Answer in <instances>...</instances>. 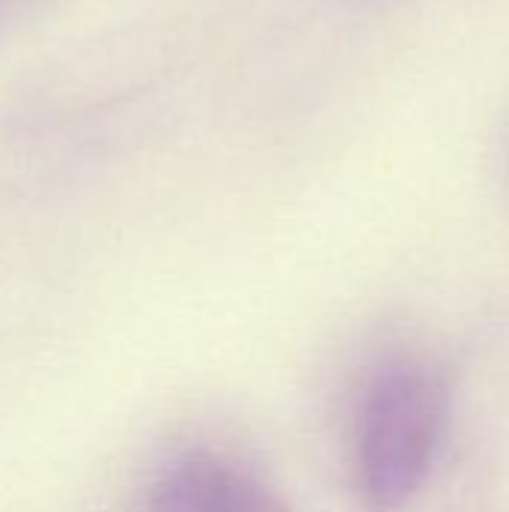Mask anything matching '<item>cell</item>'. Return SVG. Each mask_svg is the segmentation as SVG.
<instances>
[{
    "label": "cell",
    "mask_w": 509,
    "mask_h": 512,
    "mask_svg": "<svg viewBox=\"0 0 509 512\" xmlns=\"http://www.w3.org/2000/svg\"><path fill=\"white\" fill-rule=\"evenodd\" d=\"M138 512H288V507L237 459L216 450H186L153 477Z\"/></svg>",
    "instance_id": "obj_2"
},
{
    "label": "cell",
    "mask_w": 509,
    "mask_h": 512,
    "mask_svg": "<svg viewBox=\"0 0 509 512\" xmlns=\"http://www.w3.org/2000/svg\"><path fill=\"white\" fill-rule=\"evenodd\" d=\"M18 3H21V0H0V15H6V12H9V9H15Z\"/></svg>",
    "instance_id": "obj_3"
},
{
    "label": "cell",
    "mask_w": 509,
    "mask_h": 512,
    "mask_svg": "<svg viewBox=\"0 0 509 512\" xmlns=\"http://www.w3.org/2000/svg\"><path fill=\"white\" fill-rule=\"evenodd\" d=\"M447 399L441 372L420 360H396L369 381L357 411L354 468L372 510H399L417 495L444 435Z\"/></svg>",
    "instance_id": "obj_1"
}]
</instances>
